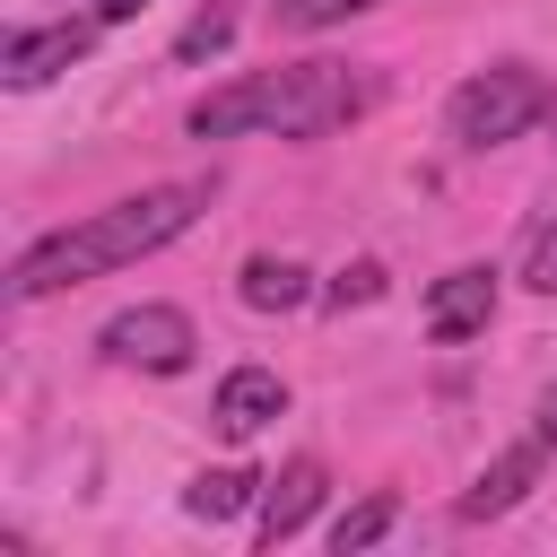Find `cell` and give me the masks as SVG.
<instances>
[{
  "label": "cell",
  "instance_id": "2e32d148",
  "mask_svg": "<svg viewBox=\"0 0 557 557\" xmlns=\"http://www.w3.org/2000/svg\"><path fill=\"white\" fill-rule=\"evenodd\" d=\"M522 287L557 296V218H548V226H531V252H522Z\"/></svg>",
  "mask_w": 557,
  "mask_h": 557
},
{
  "label": "cell",
  "instance_id": "8992f818",
  "mask_svg": "<svg viewBox=\"0 0 557 557\" xmlns=\"http://www.w3.org/2000/svg\"><path fill=\"white\" fill-rule=\"evenodd\" d=\"M487 313H496V270L487 261H461V270H444L435 287H426V339H479L487 331Z\"/></svg>",
  "mask_w": 557,
  "mask_h": 557
},
{
  "label": "cell",
  "instance_id": "e0dca14e",
  "mask_svg": "<svg viewBox=\"0 0 557 557\" xmlns=\"http://www.w3.org/2000/svg\"><path fill=\"white\" fill-rule=\"evenodd\" d=\"M139 9H148V0H96V17H104V26H131Z\"/></svg>",
  "mask_w": 557,
  "mask_h": 557
},
{
  "label": "cell",
  "instance_id": "52a82bcc",
  "mask_svg": "<svg viewBox=\"0 0 557 557\" xmlns=\"http://www.w3.org/2000/svg\"><path fill=\"white\" fill-rule=\"evenodd\" d=\"M540 461H548V435H522V444H505L470 487H461V522H496V513H513L531 487H540Z\"/></svg>",
  "mask_w": 557,
  "mask_h": 557
},
{
  "label": "cell",
  "instance_id": "6da1fadb",
  "mask_svg": "<svg viewBox=\"0 0 557 557\" xmlns=\"http://www.w3.org/2000/svg\"><path fill=\"white\" fill-rule=\"evenodd\" d=\"M200 209H209V183L131 191V200H113V209H96V218H78V226L26 244L17 270H9V296H17V305H44V296H61V287H87V278H104V270H131V261L165 252Z\"/></svg>",
  "mask_w": 557,
  "mask_h": 557
},
{
  "label": "cell",
  "instance_id": "5bb4252c",
  "mask_svg": "<svg viewBox=\"0 0 557 557\" xmlns=\"http://www.w3.org/2000/svg\"><path fill=\"white\" fill-rule=\"evenodd\" d=\"M357 9H374V0H270V17H278L287 35H322V26L357 17Z\"/></svg>",
  "mask_w": 557,
  "mask_h": 557
},
{
  "label": "cell",
  "instance_id": "7a4b0ae2",
  "mask_svg": "<svg viewBox=\"0 0 557 557\" xmlns=\"http://www.w3.org/2000/svg\"><path fill=\"white\" fill-rule=\"evenodd\" d=\"M357 113V78L339 61H287V70H252L218 96H200L183 113L191 139H322Z\"/></svg>",
  "mask_w": 557,
  "mask_h": 557
},
{
  "label": "cell",
  "instance_id": "3957f363",
  "mask_svg": "<svg viewBox=\"0 0 557 557\" xmlns=\"http://www.w3.org/2000/svg\"><path fill=\"white\" fill-rule=\"evenodd\" d=\"M540 113H548V78L522 70V61H496V70H470V78L453 87L444 131H453L461 148H505V139H522Z\"/></svg>",
  "mask_w": 557,
  "mask_h": 557
},
{
  "label": "cell",
  "instance_id": "9c48e42d",
  "mask_svg": "<svg viewBox=\"0 0 557 557\" xmlns=\"http://www.w3.org/2000/svg\"><path fill=\"white\" fill-rule=\"evenodd\" d=\"M313 505H322V461H313V453H305V461H287L278 479H261V548L296 540V531L313 522Z\"/></svg>",
  "mask_w": 557,
  "mask_h": 557
},
{
  "label": "cell",
  "instance_id": "ba28073f",
  "mask_svg": "<svg viewBox=\"0 0 557 557\" xmlns=\"http://www.w3.org/2000/svg\"><path fill=\"white\" fill-rule=\"evenodd\" d=\"M278 409H287V383H278L270 366H235V374L218 383V400H209V426H218L226 444H244V435H261Z\"/></svg>",
  "mask_w": 557,
  "mask_h": 557
},
{
  "label": "cell",
  "instance_id": "7c38bea8",
  "mask_svg": "<svg viewBox=\"0 0 557 557\" xmlns=\"http://www.w3.org/2000/svg\"><path fill=\"white\" fill-rule=\"evenodd\" d=\"M392 522H400V505H392V496H366V505H348V513L331 522V548H339V557H357V548H374Z\"/></svg>",
  "mask_w": 557,
  "mask_h": 557
},
{
  "label": "cell",
  "instance_id": "4fadbf2b",
  "mask_svg": "<svg viewBox=\"0 0 557 557\" xmlns=\"http://www.w3.org/2000/svg\"><path fill=\"white\" fill-rule=\"evenodd\" d=\"M226 35H235V0H209V9L174 35V61H183V70H191V61H218V52H226Z\"/></svg>",
  "mask_w": 557,
  "mask_h": 557
},
{
  "label": "cell",
  "instance_id": "9a60e30c",
  "mask_svg": "<svg viewBox=\"0 0 557 557\" xmlns=\"http://www.w3.org/2000/svg\"><path fill=\"white\" fill-rule=\"evenodd\" d=\"M322 296H331L339 313H348V305H374V296H383V261H348V270H339Z\"/></svg>",
  "mask_w": 557,
  "mask_h": 557
},
{
  "label": "cell",
  "instance_id": "30bf717a",
  "mask_svg": "<svg viewBox=\"0 0 557 557\" xmlns=\"http://www.w3.org/2000/svg\"><path fill=\"white\" fill-rule=\"evenodd\" d=\"M235 287H244V305H252V313H287V305H305V296H313V287H305V270H296L287 252H252Z\"/></svg>",
  "mask_w": 557,
  "mask_h": 557
},
{
  "label": "cell",
  "instance_id": "277c9868",
  "mask_svg": "<svg viewBox=\"0 0 557 557\" xmlns=\"http://www.w3.org/2000/svg\"><path fill=\"white\" fill-rule=\"evenodd\" d=\"M96 348H104L113 366H139V374H183L191 348H200V331H191L183 305H131V313H113V322L96 331Z\"/></svg>",
  "mask_w": 557,
  "mask_h": 557
},
{
  "label": "cell",
  "instance_id": "8fae6325",
  "mask_svg": "<svg viewBox=\"0 0 557 557\" xmlns=\"http://www.w3.org/2000/svg\"><path fill=\"white\" fill-rule=\"evenodd\" d=\"M252 496H261L252 470H200V479L183 487V513H191V522H226V513H244Z\"/></svg>",
  "mask_w": 557,
  "mask_h": 557
},
{
  "label": "cell",
  "instance_id": "5b68a950",
  "mask_svg": "<svg viewBox=\"0 0 557 557\" xmlns=\"http://www.w3.org/2000/svg\"><path fill=\"white\" fill-rule=\"evenodd\" d=\"M96 9L87 17H52V26H17L9 44H0V78L9 87H44V78H61V70H78L87 61V44H96Z\"/></svg>",
  "mask_w": 557,
  "mask_h": 557
},
{
  "label": "cell",
  "instance_id": "ac0fdd59",
  "mask_svg": "<svg viewBox=\"0 0 557 557\" xmlns=\"http://www.w3.org/2000/svg\"><path fill=\"white\" fill-rule=\"evenodd\" d=\"M540 435H548V444H557V383H548V392H540Z\"/></svg>",
  "mask_w": 557,
  "mask_h": 557
}]
</instances>
